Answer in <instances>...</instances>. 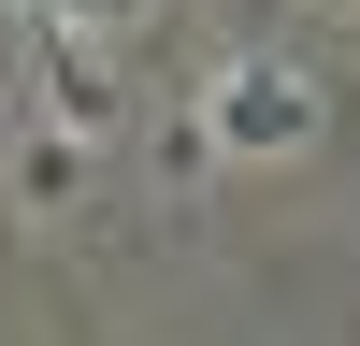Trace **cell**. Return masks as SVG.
Masks as SVG:
<instances>
[{
  "label": "cell",
  "mask_w": 360,
  "mask_h": 346,
  "mask_svg": "<svg viewBox=\"0 0 360 346\" xmlns=\"http://www.w3.org/2000/svg\"><path fill=\"white\" fill-rule=\"evenodd\" d=\"M231 130L274 144V130H288V72H245V86H231Z\"/></svg>",
  "instance_id": "cell-1"
},
{
  "label": "cell",
  "mask_w": 360,
  "mask_h": 346,
  "mask_svg": "<svg viewBox=\"0 0 360 346\" xmlns=\"http://www.w3.org/2000/svg\"><path fill=\"white\" fill-rule=\"evenodd\" d=\"M29 15H58V29H115L130 0H29Z\"/></svg>",
  "instance_id": "cell-2"
}]
</instances>
